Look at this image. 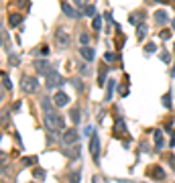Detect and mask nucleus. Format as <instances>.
<instances>
[{"label":"nucleus","mask_w":175,"mask_h":183,"mask_svg":"<svg viewBox=\"0 0 175 183\" xmlns=\"http://www.w3.org/2000/svg\"><path fill=\"white\" fill-rule=\"evenodd\" d=\"M43 124H45V128L51 130V132H59V130L65 128V120L59 116L55 110H49V112L43 114Z\"/></svg>","instance_id":"nucleus-1"},{"label":"nucleus","mask_w":175,"mask_h":183,"mask_svg":"<svg viewBox=\"0 0 175 183\" xmlns=\"http://www.w3.org/2000/svg\"><path fill=\"white\" fill-rule=\"evenodd\" d=\"M20 87H23L25 94H35L37 87H39V81L35 77H31V75H23L20 77Z\"/></svg>","instance_id":"nucleus-2"},{"label":"nucleus","mask_w":175,"mask_h":183,"mask_svg":"<svg viewBox=\"0 0 175 183\" xmlns=\"http://www.w3.org/2000/svg\"><path fill=\"white\" fill-rule=\"evenodd\" d=\"M90 153H92V159L98 163L100 161V136L98 134L90 136Z\"/></svg>","instance_id":"nucleus-3"},{"label":"nucleus","mask_w":175,"mask_h":183,"mask_svg":"<svg viewBox=\"0 0 175 183\" xmlns=\"http://www.w3.org/2000/svg\"><path fill=\"white\" fill-rule=\"evenodd\" d=\"M61 141H63V145H77V141H79V134H77V130L75 128H69V130H65V134L61 136Z\"/></svg>","instance_id":"nucleus-4"},{"label":"nucleus","mask_w":175,"mask_h":183,"mask_svg":"<svg viewBox=\"0 0 175 183\" xmlns=\"http://www.w3.org/2000/svg\"><path fill=\"white\" fill-rule=\"evenodd\" d=\"M63 83V79H61V75L57 73V71H51L49 75H47V87L49 89H55V87H59Z\"/></svg>","instance_id":"nucleus-5"},{"label":"nucleus","mask_w":175,"mask_h":183,"mask_svg":"<svg viewBox=\"0 0 175 183\" xmlns=\"http://www.w3.org/2000/svg\"><path fill=\"white\" fill-rule=\"evenodd\" d=\"M55 41H57L59 47H67V45H69V35H67V31H65V29H57Z\"/></svg>","instance_id":"nucleus-6"},{"label":"nucleus","mask_w":175,"mask_h":183,"mask_svg":"<svg viewBox=\"0 0 175 183\" xmlns=\"http://www.w3.org/2000/svg\"><path fill=\"white\" fill-rule=\"evenodd\" d=\"M53 102H55L57 108H65V106L69 104V96L65 94V92H57V94L53 96Z\"/></svg>","instance_id":"nucleus-7"},{"label":"nucleus","mask_w":175,"mask_h":183,"mask_svg":"<svg viewBox=\"0 0 175 183\" xmlns=\"http://www.w3.org/2000/svg\"><path fill=\"white\" fill-rule=\"evenodd\" d=\"M35 69H37L39 73H43V75H49V73L53 71V69H51V65H49L47 61H39V59L35 61Z\"/></svg>","instance_id":"nucleus-8"},{"label":"nucleus","mask_w":175,"mask_h":183,"mask_svg":"<svg viewBox=\"0 0 175 183\" xmlns=\"http://www.w3.org/2000/svg\"><path fill=\"white\" fill-rule=\"evenodd\" d=\"M79 53H81L83 61H88V63H92V61H94V57H96L94 49H92V47H88V45H83V47L79 49Z\"/></svg>","instance_id":"nucleus-9"},{"label":"nucleus","mask_w":175,"mask_h":183,"mask_svg":"<svg viewBox=\"0 0 175 183\" xmlns=\"http://www.w3.org/2000/svg\"><path fill=\"white\" fill-rule=\"evenodd\" d=\"M39 104H41V108H43V112H49V110H53V106H55V102H53L51 98H47V96H43Z\"/></svg>","instance_id":"nucleus-10"},{"label":"nucleus","mask_w":175,"mask_h":183,"mask_svg":"<svg viewBox=\"0 0 175 183\" xmlns=\"http://www.w3.org/2000/svg\"><path fill=\"white\" fill-rule=\"evenodd\" d=\"M61 8H63V14H65V16H69V18H79V12H77L75 8H71V4H63Z\"/></svg>","instance_id":"nucleus-11"},{"label":"nucleus","mask_w":175,"mask_h":183,"mask_svg":"<svg viewBox=\"0 0 175 183\" xmlns=\"http://www.w3.org/2000/svg\"><path fill=\"white\" fill-rule=\"evenodd\" d=\"M65 155L69 159H79V147L77 145H69V149H65Z\"/></svg>","instance_id":"nucleus-12"},{"label":"nucleus","mask_w":175,"mask_h":183,"mask_svg":"<svg viewBox=\"0 0 175 183\" xmlns=\"http://www.w3.org/2000/svg\"><path fill=\"white\" fill-rule=\"evenodd\" d=\"M155 20L159 22V25H165V22L169 20V16H167L165 10H157V12H155Z\"/></svg>","instance_id":"nucleus-13"},{"label":"nucleus","mask_w":175,"mask_h":183,"mask_svg":"<svg viewBox=\"0 0 175 183\" xmlns=\"http://www.w3.org/2000/svg\"><path fill=\"white\" fill-rule=\"evenodd\" d=\"M20 22H23V16H20V14H16V12H14V14H10V16H8V25H10V27H18Z\"/></svg>","instance_id":"nucleus-14"},{"label":"nucleus","mask_w":175,"mask_h":183,"mask_svg":"<svg viewBox=\"0 0 175 183\" xmlns=\"http://www.w3.org/2000/svg\"><path fill=\"white\" fill-rule=\"evenodd\" d=\"M79 73H81L83 77H88V75H90V73H92V71H90V65H88V61L79 65Z\"/></svg>","instance_id":"nucleus-15"},{"label":"nucleus","mask_w":175,"mask_h":183,"mask_svg":"<svg viewBox=\"0 0 175 183\" xmlns=\"http://www.w3.org/2000/svg\"><path fill=\"white\" fill-rule=\"evenodd\" d=\"M163 106H165V108H171V106H173V98H171V94H169V92L163 96Z\"/></svg>","instance_id":"nucleus-16"},{"label":"nucleus","mask_w":175,"mask_h":183,"mask_svg":"<svg viewBox=\"0 0 175 183\" xmlns=\"http://www.w3.org/2000/svg\"><path fill=\"white\" fill-rule=\"evenodd\" d=\"M2 85H4V89H10V87H12V83H10L8 75H6V71H2Z\"/></svg>","instance_id":"nucleus-17"},{"label":"nucleus","mask_w":175,"mask_h":183,"mask_svg":"<svg viewBox=\"0 0 175 183\" xmlns=\"http://www.w3.org/2000/svg\"><path fill=\"white\" fill-rule=\"evenodd\" d=\"M92 27H94V31H100V29H102V18H100V16H94Z\"/></svg>","instance_id":"nucleus-18"},{"label":"nucleus","mask_w":175,"mask_h":183,"mask_svg":"<svg viewBox=\"0 0 175 183\" xmlns=\"http://www.w3.org/2000/svg\"><path fill=\"white\" fill-rule=\"evenodd\" d=\"M114 85H116V81L112 79L110 83H108V92H106V100H110L112 98V92H114Z\"/></svg>","instance_id":"nucleus-19"},{"label":"nucleus","mask_w":175,"mask_h":183,"mask_svg":"<svg viewBox=\"0 0 175 183\" xmlns=\"http://www.w3.org/2000/svg\"><path fill=\"white\" fill-rule=\"evenodd\" d=\"M155 145L163 147V134H161V130H155Z\"/></svg>","instance_id":"nucleus-20"},{"label":"nucleus","mask_w":175,"mask_h":183,"mask_svg":"<svg viewBox=\"0 0 175 183\" xmlns=\"http://www.w3.org/2000/svg\"><path fill=\"white\" fill-rule=\"evenodd\" d=\"M83 14L94 16V14H96V8H94V6H90V4H85V6H83Z\"/></svg>","instance_id":"nucleus-21"},{"label":"nucleus","mask_w":175,"mask_h":183,"mask_svg":"<svg viewBox=\"0 0 175 183\" xmlns=\"http://www.w3.org/2000/svg\"><path fill=\"white\" fill-rule=\"evenodd\" d=\"M33 175H35V179H45V171H43V169H33Z\"/></svg>","instance_id":"nucleus-22"},{"label":"nucleus","mask_w":175,"mask_h":183,"mask_svg":"<svg viewBox=\"0 0 175 183\" xmlns=\"http://www.w3.org/2000/svg\"><path fill=\"white\" fill-rule=\"evenodd\" d=\"M153 175H155V179H163L165 177V171L161 167H155V171H153Z\"/></svg>","instance_id":"nucleus-23"},{"label":"nucleus","mask_w":175,"mask_h":183,"mask_svg":"<svg viewBox=\"0 0 175 183\" xmlns=\"http://www.w3.org/2000/svg\"><path fill=\"white\" fill-rule=\"evenodd\" d=\"M69 118L73 120V124H77V122H79V112H77V110H71V112H69Z\"/></svg>","instance_id":"nucleus-24"},{"label":"nucleus","mask_w":175,"mask_h":183,"mask_svg":"<svg viewBox=\"0 0 175 183\" xmlns=\"http://www.w3.org/2000/svg\"><path fill=\"white\" fill-rule=\"evenodd\" d=\"M145 51H147V53H155V51H157V45H155V43H147V45H145Z\"/></svg>","instance_id":"nucleus-25"},{"label":"nucleus","mask_w":175,"mask_h":183,"mask_svg":"<svg viewBox=\"0 0 175 183\" xmlns=\"http://www.w3.org/2000/svg\"><path fill=\"white\" fill-rule=\"evenodd\" d=\"M69 183H79V171H75V173L69 175Z\"/></svg>","instance_id":"nucleus-26"},{"label":"nucleus","mask_w":175,"mask_h":183,"mask_svg":"<svg viewBox=\"0 0 175 183\" xmlns=\"http://www.w3.org/2000/svg\"><path fill=\"white\" fill-rule=\"evenodd\" d=\"M114 59H116V55H114L112 51H108V53L104 55V61H108V63H110V61H114Z\"/></svg>","instance_id":"nucleus-27"},{"label":"nucleus","mask_w":175,"mask_h":183,"mask_svg":"<svg viewBox=\"0 0 175 183\" xmlns=\"http://www.w3.org/2000/svg\"><path fill=\"white\" fill-rule=\"evenodd\" d=\"M35 161H37L35 157H27V159H23V163H25V165H35Z\"/></svg>","instance_id":"nucleus-28"},{"label":"nucleus","mask_w":175,"mask_h":183,"mask_svg":"<svg viewBox=\"0 0 175 183\" xmlns=\"http://www.w3.org/2000/svg\"><path fill=\"white\" fill-rule=\"evenodd\" d=\"M18 61H20V59H18L16 55H10V57H8V63H10V65H18Z\"/></svg>","instance_id":"nucleus-29"},{"label":"nucleus","mask_w":175,"mask_h":183,"mask_svg":"<svg viewBox=\"0 0 175 183\" xmlns=\"http://www.w3.org/2000/svg\"><path fill=\"white\" fill-rule=\"evenodd\" d=\"M169 59H171V57H169V53H167V51H163V53H161V61H165V63H167Z\"/></svg>","instance_id":"nucleus-30"},{"label":"nucleus","mask_w":175,"mask_h":183,"mask_svg":"<svg viewBox=\"0 0 175 183\" xmlns=\"http://www.w3.org/2000/svg\"><path fill=\"white\" fill-rule=\"evenodd\" d=\"M169 37H171V31H163V33H161V39H165V41H167Z\"/></svg>","instance_id":"nucleus-31"},{"label":"nucleus","mask_w":175,"mask_h":183,"mask_svg":"<svg viewBox=\"0 0 175 183\" xmlns=\"http://www.w3.org/2000/svg\"><path fill=\"white\" fill-rule=\"evenodd\" d=\"M79 41H81V45H88V41H90V39H88V35H81Z\"/></svg>","instance_id":"nucleus-32"},{"label":"nucleus","mask_w":175,"mask_h":183,"mask_svg":"<svg viewBox=\"0 0 175 183\" xmlns=\"http://www.w3.org/2000/svg\"><path fill=\"white\" fill-rule=\"evenodd\" d=\"M94 183H104V177H102V175H96V177H94Z\"/></svg>","instance_id":"nucleus-33"},{"label":"nucleus","mask_w":175,"mask_h":183,"mask_svg":"<svg viewBox=\"0 0 175 183\" xmlns=\"http://www.w3.org/2000/svg\"><path fill=\"white\" fill-rule=\"evenodd\" d=\"M73 2H75V4H77V6H81V8H83V6H85V4H83V0H73Z\"/></svg>","instance_id":"nucleus-34"},{"label":"nucleus","mask_w":175,"mask_h":183,"mask_svg":"<svg viewBox=\"0 0 175 183\" xmlns=\"http://www.w3.org/2000/svg\"><path fill=\"white\" fill-rule=\"evenodd\" d=\"M171 147H175V132H171Z\"/></svg>","instance_id":"nucleus-35"},{"label":"nucleus","mask_w":175,"mask_h":183,"mask_svg":"<svg viewBox=\"0 0 175 183\" xmlns=\"http://www.w3.org/2000/svg\"><path fill=\"white\" fill-rule=\"evenodd\" d=\"M171 27H173V31H175V18H173V22H171Z\"/></svg>","instance_id":"nucleus-36"},{"label":"nucleus","mask_w":175,"mask_h":183,"mask_svg":"<svg viewBox=\"0 0 175 183\" xmlns=\"http://www.w3.org/2000/svg\"><path fill=\"white\" fill-rule=\"evenodd\" d=\"M171 75H175V65H173V69H171Z\"/></svg>","instance_id":"nucleus-37"},{"label":"nucleus","mask_w":175,"mask_h":183,"mask_svg":"<svg viewBox=\"0 0 175 183\" xmlns=\"http://www.w3.org/2000/svg\"><path fill=\"white\" fill-rule=\"evenodd\" d=\"M157 2H165V0H157Z\"/></svg>","instance_id":"nucleus-38"}]
</instances>
